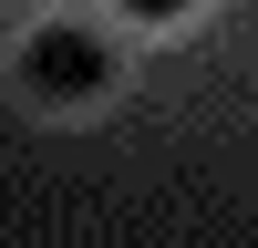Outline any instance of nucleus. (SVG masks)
<instances>
[{
  "label": "nucleus",
  "instance_id": "1",
  "mask_svg": "<svg viewBox=\"0 0 258 248\" xmlns=\"http://www.w3.org/2000/svg\"><path fill=\"white\" fill-rule=\"evenodd\" d=\"M21 83H31L41 103H83V93L114 83V52H103L93 31H73V21H52V31L21 41Z\"/></svg>",
  "mask_w": 258,
  "mask_h": 248
},
{
  "label": "nucleus",
  "instance_id": "2",
  "mask_svg": "<svg viewBox=\"0 0 258 248\" xmlns=\"http://www.w3.org/2000/svg\"><path fill=\"white\" fill-rule=\"evenodd\" d=\"M124 11H135V21H186L197 0H124Z\"/></svg>",
  "mask_w": 258,
  "mask_h": 248
}]
</instances>
